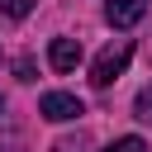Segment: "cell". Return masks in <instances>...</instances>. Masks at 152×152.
Returning a JSON list of instances; mask_svg holds the SVG:
<instances>
[{"instance_id":"277c9868","label":"cell","mask_w":152,"mask_h":152,"mask_svg":"<svg viewBox=\"0 0 152 152\" xmlns=\"http://www.w3.org/2000/svg\"><path fill=\"white\" fill-rule=\"evenodd\" d=\"M142 10H147V0H109V5H104V19H109L114 28H133V24L142 19Z\"/></svg>"},{"instance_id":"9c48e42d","label":"cell","mask_w":152,"mask_h":152,"mask_svg":"<svg viewBox=\"0 0 152 152\" xmlns=\"http://www.w3.org/2000/svg\"><path fill=\"white\" fill-rule=\"evenodd\" d=\"M0 109H5V100H0Z\"/></svg>"},{"instance_id":"7a4b0ae2","label":"cell","mask_w":152,"mask_h":152,"mask_svg":"<svg viewBox=\"0 0 152 152\" xmlns=\"http://www.w3.org/2000/svg\"><path fill=\"white\" fill-rule=\"evenodd\" d=\"M38 109H43V119H52V124H66V119H81V114H86V104H81L76 95H66V90H48V95L38 100Z\"/></svg>"},{"instance_id":"8992f818","label":"cell","mask_w":152,"mask_h":152,"mask_svg":"<svg viewBox=\"0 0 152 152\" xmlns=\"http://www.w3.org/2000/svg\"><path fill=\"white\" fill-rule=\"evenodd\" d=\"M0 10H5L10 19H24V14L33 10V0H0Z\"/></svg>"},{"instance_id":"6da1fadb","label":"cell","mask_w":152,"mask_h":152,"mask_svg":"<svg viewBox=\"0 0 152 152\" xmlns=\"http://www.w3.org/2000/svg\"><path fill=\"white\" fill-rule=\"evenodd\" d=\"M128 57H133V43L128 38H119V43H109L100 57H95V66H90V86L95 90H109L119 76H124V66H128Z\"/></svg>"},{"instance_id":"ba28073f","label":"cell","mask_w":152,"mask_h":152,"mask_svg":"<svg viewBox=\"0 0 152 152\" xmlns=\"http://www.w3.org/2000/svg\"><path fill=\"white\" fill-rule=\"evenodd\" d=\"M14 76H19V81H33V57H19V62H14Z\"/></svg>"},{"instance_id":"5b68a950","label":"cell","mask_w":152,"mask_h":152,"mask_svg":"<svg viewBox=\"0 0 152 152\" xmlns=\"http://www.w3.org/2000/svg\"><path fill=\"white\" fill-rule=\"evenodd\" d=\"M133 114H138L142 124H152V86H142V90H138V100H133Z\"/></svg>"},{"instance_id":"3957f363","label":"cell","mask_w":152,"mask_h":152,"mask_svg":"<svg viewBox=\"0 0 152 152\" xmlns=\"http://www.w3.org/2000/svg\"><path fill=\"white\" fill-rule=\"evenodd\" d=\"M48 62H52V71H76L81 43H76V38H52V43H48Z\"/></svg>"},{"instance_id":"52a82bcc","label":"cell","mask_w":152,"mask_h":152,"mask_svg":"<svg viewBox=\"0 0 152 152\" xmlns=\"http://www.w3.org/2000/svg\"><path fill=\"white\" fill-rule=\"evenodd\" d=\"M104 152H147V142H142V138H119V142H109Z\"/></svg>"}]
</instances>
